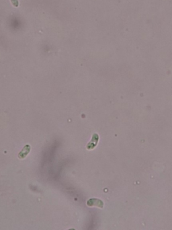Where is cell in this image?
Masks as SVG:
<instances>
[{"label":"cell","mask_w":172,"mask_h":230,"mask_svg":"<svg viewBox=\"0 0 172 230\" xmlns=\"http://www.w3.org/2000/svg\"><path fill=\"white\" fill-rule=\"evenodd\" d=\"M87 205L89 207H98L99 208H103L104 207V202L101 200L98 199H91L87 202Z\"/></svg>","instance_id":"6da1fadb"},{"label":"cell","mask_w":172,"mask_h":230,"mask_svg":"<svg viewBox=\"0 0 172 230\" xmlns=\"http://www.w3.org/2000/svg\"><path fill=\"white\" fill-rule=\"evenodd\" d=\"M30 146L29 145H26V146H25L23 149H22L18 154L19 158L20 159L25 158L27 155L28 154V153L30 152Z\"/></svg>","instance_id":"7a4b0ae2"},{"label":"cell","mask_w":172,"mask_h":230,"mask_svg":"<svg viewBox=\"0 0 172 230\" xmlns=\"http://www.w3.org/2000/svg\"><path fill=\"white\" fill-rule=\"evenodd\" d=\"M11 1H12V4H13L14 6H16V7L18 6V0H11Z\"/></svg>","instance_id":"3957f363"},{"label":"cell","mask_w":172,"mask_h":230,"mask_svg":"<svg viewBox=\"0 0 172 230\" xmlns=\"http://www.w3.org/2000/svg\"><path fill=\"white\" fill-rule=\"evenodd\" d=\"M69 230H75V229H69Z\"/></svg>","instance_id":"277c9868"}]
</instances>
